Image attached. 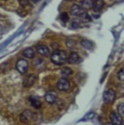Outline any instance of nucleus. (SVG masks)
<instances>
[{
  "instance_id": "obj_6",
  "label": "nucleus",
  "mask_w": 124,
  "mask_h": 125,
  "mask_svg": "<svg viewBox=\"0 0 124 125\" xmlns=\"http://www.w3.org/2000/svg\"><path fill=\"white\" fill-rule=\"evenodd\" d=\"M37 80V76L34 74H31L29 76H26L23 78V86L24 87H31L34 84L35 81Z\"/></svg>"
},
{
  "instance_id": "obj_11",
  "label": "nucleus",
  "mask_w": 124,
  "mask_h": 125,
  "mask_svg": "<svg viewBox=\"0 0 124 125\" xmlns=\"http://www.w3.org/2000/svg\"><path fill=\"white\" fill-rule=\"evenodd\" d=\"M104 0H94L93 3V10L95 11H100L104 7Z\"/></svg>"
},
{
  "instance_id": "obj_7",
  "label": "nucleus",
  "mask_w": 124,
  "mask_h": 125,
  "mask_svg": "<svg viewBox=\"0 0 124 125\" xmlns=\"http://www.w3.org/2000/svg\"><path fill=\"white\" fill-rule=\"evenodd\" d=\"M109 117H110V120L113 124L119 125L122 123V116L117 112H112Z\"/></svg>"
},
{
  "instance_id": "obj_3",
  "label": "nucleus",
  "mask_w": 124,
  "mask_h": 125,
  "mask_svg": "<svg viewBox=\"0 0 124 125\" xmlns=\"http://www.w3.org/2000/svg\"><path fill=\"white\" fill-rule=\"evenodd\" d=\"M28 68H29V63L25 59H18L16 63V69L20 74H25L28 71Z\"/></svg>"
},
{
  "instance_id": "obj_19",
  "label": "nucleus",
  "mask_w": 124,
  "mask_h": 125,
  "mask_svg": "<svg viewBox=\"0 0 124 125\" xmlns=\"http://www.w3.org/2000/svg\"><path fill=\"white\" fill-rule=\"evenodd\" d=\"M60 18L63 23H67V22L69 21L70 17H69V14L67 13V12H62V13H61V15H60Z\"/></svg>"
},
{
  "instance_id": "obj_17",
  "label": "nucleus",
  "mask_w": 124,
  "mask_h": 125,
  "mask_svg": "<svg viewBox=\"0 0 124 125\" xmlns=\"http://www.w3.org/2000/svg\"><path fill=\"white\" fill-rule=\"evenodd\" d=\"M72 74V70H70V69L69 68H64L62 70V75L63 77H67V76H70V75Z\"/></svg>"
},
{
  "instance_id": "obj_21",
  "label": "nucleus",
  "mask_w": 124,
  "mask_h": 125,
  "mask_svg": "<svg viewBox=\"0 0 124 125\" xmlns=\"http://www.w3.org/2000/svg\"><path fill=\"white\" fill-rule=\"evenodd\" d=\"M71 25L74 29H76V28H79L80 26H81V23H80L79 20H74V21L72 22Z\"/></svg>"
},
{
  "instance_id": "obj_12",
  "label": "nucleus",
  "mask_w": 124,
  "mask_h": 125,
  "mask_svg": "<svg viewBox=\"0 0 124 125\" xmlns=\"http://www.w3.org/2000/svg\"><path fill=\"white\" fill-rule=\"evenodd\" d=\"M32 115L33 114L31 110H25V111L20 115V120L23 123H28L31 120V118H32Z\"/></svg>"
},
{
  "instance_id": "obj_16",
  "label": "nucleus",
  "mask_w": 124,
  "mask_h": 125,
  "mask_svg": "<svg viewBox=\"0 0 124 125\" xmlns=\"http://www.w3.org/2000/svg\"><path fill=\"white\" fill-rule=\"evenodd\" d=\"M81 44L84 49H87V50L93 49V43L91 41L88 40V39H83L81 41Z\"/></svg>"
},
{
  "instance_id": "obj_26",
  "label": "nucleus",
  "mask_w": 124,
  "mask_h": 125,
  "mask_svg": "<svg viewBox=\"0 0 124 125\" xmlns=\"http://www.w3.org/2000/svg\"><path fill=\"white\" fill-rule=\"evenodd\" d=\"M1 29H2V27H1V25H0V31H1Z\"/></svg>"
},
{
  "instance_id": "obj_5",
  "label": "nucleus",
  "mask_w": 124,
  "mask_h": 125,
  "mask_svg": "<svg viewBox=\"0 0 124 125\" xmlns=\"http://www.w3.org/2000/svg\"><path fill=\"white\" fill-rule=\"evenodd\" d=\"M115 98V92L114 90H108L103 93V101L106 104H112Z\"/></svg>"
},
{
  "instance_id": "obj_4",
  "label": "nucleus",
  "mask_w": 124,
  "mask_h": 125,
  "mask_svg": "<svg viewBox=\"0 0 124 125\" xmlns=\"http://www.w3.org/2000/svg\"><path fill=\"white\" fill-rule=\"evenodd\" d=\"M70 88V82H69L65 77H62L60 78L57 82V89L61 91H64V92H67L69 91Z\"/></svg>"
},
{
  "instance_id": "obj_1",
  "label": "nucleus",
  "mask_w": 124,
  "mask_h": 125,
  "mask_svg": "<svg viewBox=\"0 0 124 125\" xmlns=\"http://www.w3.org/2000/svg\"><path fill=\"white\" fill-rule=\"evenodd\" d=\"M51 60L56 65H62L67 61V55L66 52L60 50H56L51 54Z\"/></svg>"
},
{
  "instance_id": "obj_20",
  "label": "nucleus",
  "mask_w": 124,
  "mask_h": 125,
  "mask_svg": "<svg viewBox=\"0 0 124 125\" xmlns=\"http://www.w3.org/2000/svg\"><path fill=\"white\" fill-rule=\"evenodd\" d=\"M117 109H118V113L120 114L122 116H123L124 115V104H123V103H122V104H119L118 107H117Z\"/></svg>"
},
{
  "instance_id": "obj_9",
  "label": "nucleus",
  "mask_w": 124,
  "mask_h": 125,
  "mask_svg": "<svg viewBox=\"0 0 124 125\" xmlns=\"http://www.w3.org/2000/svg\"><path fill=\"white\" fill-rule=\"evenodd\" d=\"M45 101L50 104H54L55 102L56 101V98H57V95L54 92H47L44 96Z\"/></svg>"
},
{
  "instance_id": "obj_14",
  "label": "nucleus",
  "mask_w": 124,
  "mask_h": 125,
  "mask_svg": "<svg viewBox=\"0 0 124 125\" xmlns=\"http://www.w3.org/2000/svg\"><path fill=\"white\" fill-rule=\"evenodd\" d=\"M23 56L26 58L31 59L35 57V51H33L31 48H27L23 51Z\"/></svg>"
},
{
  "instance_id": "obj_15",
  "label": "nucleus",
  "mask_w": 124,
  "mask_h": 125,
  "mask_svg": "<svg viewBox=\"0 0 124 125\" xmlns=\"http://www.w3.org/2000/svg\"><path fill=\"white\" fill-rule=\"evenodd\" d=\"M93 3L94 0H82V8H83L84 10H89L93 7Z\"/></svg>"
},
{
  "instance_id": "obj_8",
  "label": "nucleus",
  "mask_w": 124,
  "mask_h": 125,
  "mask_svg": "<svg viewBox=\"0 0 124 125\" xmlns=\"http://www.w3.org/2000/svg\"><path fill=\"white\" fill-rule=\"evenodd\" d=\"M36 50H37V52H38L40 55H42V56L46 57V56H49V55H50V49H49L46 45L39 44L36 47Z\"/></svg>"
},
{
  "instance_id": "obj_2",
  "label": "nucleus",
  "mask_w": 124,
  "mask_h": 125,
  "mask_svg": "<svg viewBox=\"0 0 124 125\" xmlns=\"http://www.w3.org/2000/svg\"><path fill=\"white\" fill-rule=\"evenodd\" d=\"M70 14L74 17H77V18H87L89 20V17L88 16L87 12L85 11L83 8H82L81 6L77 5V4H74L72 5L71 9H70Z\"/></svg>"
},
{
  "instance_id": "obj_24",
  "label": "nucleus",
  "mask_w": 124,
  "mask_h": 125,
  "mask_svg": "<svg viewBox=\"0 0 124 125\" xmlns=\"http://www.w3.org/2000/svg\"><path fill=\"white\" fill-rule=\"evenodd\" d=\"M31 1H32L33 3H35V4H36V3H38L40 0H31Z\"/></svg>"
},
{
  "instance_id": "obj_23",
  "label": "nucleus",
  "mask_w": 124,
  "mask_h": 125,
  "mask_svg": "<svg viewBox=\"0 0 124 125\" xmlns=\"http://www.w3.org/2000/svg\"><path fill=\"white\" fill-rule=\"evenodd\" d=\"M30 0H19V3L21 5L24 6V5H27L28 4H29Z\"/></svg>"
},
{
  "instance_id": "obj_22",
  "label": "nucleus",
  "mask_w": 124,
  "mask_h": 125,
  "mask_svg": "<svg viewBox=\"0 0 124 125\" xmlns=\"http://www.w3.org/2000/svg\"><path fill=\"white\" fill-rule=\"evenodd\" d=\"M123 73H124L123 69H121L120 71L118 72V75H117V76H118V78L121 81H123V79H124V74Z\"/></svg>"
},
{
  "instance_id": "obj_10",
  "label": "nucleus",
  "mask_w": 124,
  "mask_h": 125,
  "mask_svg": "<svg viewBox=\"0 0 124 125\" xmlns=\"http://www.w3.org/2000/svg\"><path fill=\"white\" fill-rule=\"evenodd\" d=\"M68 62L70 63H72V64H74V63H79L80 62H82V58L76 52H72L70 55V57H69Z\"/></svg>"
},
{
  "instance_id": "obj_18",
  "label": "nucleus",
  "mask_w": 124,
  "mask_h": 125,
  "mask_svg": "<svg viewBox=\"0 0 124 125\" xmlns=\"http://www.w3.org/2000/svg\"><path fill=\"white\" fill-rule=\"evenodd\" d=\"M76 42L75 41V40H73V39H68V40L66 41V45H67L69 48H70V49L74 48V47L76 46Z\"/></svg>"
},
{
  "instance_id": "obj_25",
  "label": "nucleus",
  "mask_w": 124,
  "mask_h": 125,
  "mask_svg": "<svg viewBox=\"0 0 124 125\" xmlns=\"http://www.w3.org/2000/svg\"><path fill=\"white\" fill-rule=\"evenodd\" d=\"M66 1H74V0H66Z\"/></svg>"
},
{
  "instance_id": "obj_13",
  "label": "nucleus",
  "mask_w": 124,
  "mask_h": 125,
  "mask_svg": "<svg viewBox=\"0 0 124 125\" xmlns=\"http://www.w3.org/2000/svg\"><path fill=\"white\" fill-rule=\"evenodd\" d=\"M30 102H31V104L36 109H39L42 106V103H41L40 99H39L37 96H31L29 98Z\"/></svg>"
}]
</instances>
